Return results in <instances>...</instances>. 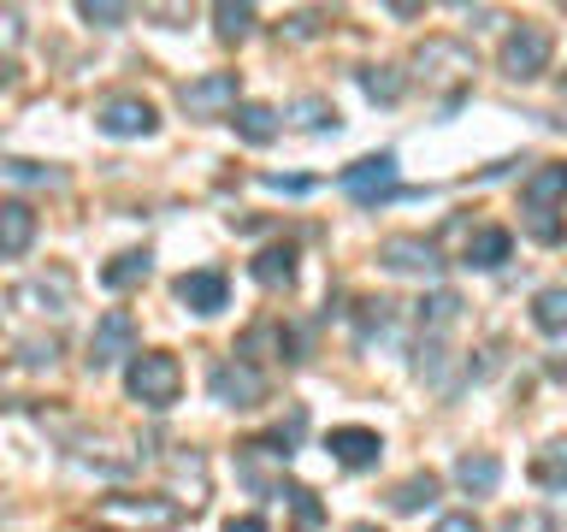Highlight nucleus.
<instances>
[{
    "mask_svg": "<svg viewBox=\"0 0 567 532\" xmlns=\"http://www.w3.org/2000/svg\"><path fill=\"white\" fill-rule=\"evenodd\" d=\"M184 521V509L166 497H101L95 503V526L101 532H166Z\"/></svg>",
    "mask_w": 567,
    "mask_h": 532,
    "instance_id": "1",
    "label": "nucleus"
},
{
    "mask_svg": "<svg viewBox=\"0 0 567 532\" xmlns=\"http://www.w3.org/2000/svg\"><path fill=\"white\" fill-rule=\"evenodd\" d=\"M124 390H131L142 408H172L177 390H184V367H177V355L148 349V355H136V361L124 367Z\"/></svg>",
    "mask_w": 567,
    "mask_h": 532,
    "instance_id": "2",
    "label": "nucleus"
},
{
    "mask_svg": "<svg viewBox=\"0 0 567 532\" xmlns=\"http://www.w3.org/2000/svg\"><path fill=\"white\" fill-rule=\"evenodd\" d=\"M243 95V83H237V71H207V78H195L177 89V106H184L189 119H219V113H237V101Z\"/></svg>",
    "mask_w": 567,
    "mask_h": 532,
    "instance_id": "3",
    "label": "nucleus"
},
{
    "mask_svg": "<svg viewBox=\"0 0 567 532\" xmlns=\"http://www.w3.org/2000/svg\"><path fill=\"white\" fill-rule=\"evenodd\" d=\"M207 390H213V402H225V408H255L266 402V379H260V367H248L243 355L237 361H219L207 372Z\"/></svg>",
    "mask_w": 567,
    "mask_h": 532,
    "instance_id": "4",
    "label": "nucleus"
},
{
    "mask_svg": "<svg viewBox=\"0 0 567 532\" xmlns=\"http://www.w3.org/2000/svg\"><path fill=\"white\" fill-rule=\"evenodd\" d=\"M124 355L136 361V319L124 308H106L95 319V337H89V367H118Z\"/></svg>",
    "mask_w": 567,
    "mask_h": 532,
    "instance_id": "5",
    "label": "nucleus"
},
{
    "mask_svg": "<svg viewBox=\"0 0 567 532\" xmlns=\"http://www.w3.org/2000/svg\"><path fill=\"white\" fill-rule=\"evenodd\" d=\"M503 71L514 83H532V78H544L549 71V30L544 24H520L503 42Z\"/></svg>",
    "mask_w": 567,
    "mask_h": 532,
    "instance_id": "6",
    "label": "nucleus"
},
{
    "mask_svg": "<svg viewBox=\"0 0 567 532\" xmlns=\"http://www.w3.org/2000/svg\"><path fill=\"white\" fill-rule=\"evenodd\" d=\"M343 184V195L349 202H361V207H372L379 195H390L396 190V154H367V160H354V166L337 177Z\"/></svg>",
    "mask_w": 567,
    "mask_h": 532,
    "instance_id": "7",
    "label": "nucleus"
},
{
    "mask_svg": "<svg viewBox=\"0 0 567 532\" xmlns=\"http://www.w3.org/2000/svg\"><path fill=\"white\" fill-rule=\"evenodd\" d=\"M326 450H331L337 468H372V461L384 456V438L372 432V426H331Z\"/></svg>",
    "mask_w": 567,
    "mask_h": 532,
    "instance_id": "8",
    "label": "nucleus"
},
{
    "mask_svg": "<svg viewBox=\"0 0 567 532\" xmlns=\"http://www.w3.org/2000/svg\"><path fill=\"white\" fill-rule=\"evenodd\" d=\"M95 124H101L106 136H154L159 119H154V106L142 101V95H113V101L95 113Z\"/></svg>",
    "mask_w": 567,
    "mask_h": 532,
    "instance_id": "9",
    "label": "nucleus"
},
{
    "mask_svg": "<svg viewBox=\"0 0 567 532\" xmlns=\"http://www.w3.org/2000/svg\"><path fill=\"white\" fill-rule=\"evenodd\" d=\"M379 266H390V273H425L432 278L437 273V248L425 243V237H384L379 243Z\"/></svg>",
    "mask_w": 567,
    "mask_h": 532,
    "instance_id": "10",
    "label": "nucleus"
},
{
    "mask_svg": "<svg viewBox=\"0 0 567 532\" xmlns=\"http://www.w3.org/2000/svg\"><path fill=\"white\" fill-rule=\"evenodd\" d=\"M520 202L526 213H556V202H567V160H544L520 184Z\"/></svg>",
    "mask_w": 567,
    "mask_h": 532,
    "instance_id": "11",
    "label": "nucleus"
},
{
    "mask_svg": "<svg viewBox=\"0 0 567 532\" xmlns=\"http://www.w3.org/2000/svg\"><path fill=\"white\" fill-rule=\"evenodd\" d=\"M177 301H184V308H195V314H219L225 301H230V284H225V273H184L177 278Z\"/></svg>",
    "mask_w": 567,
    "mask_h": 532,
    "instance_id": "12",
    "label": "nucleus"
},
{
    "mask_svg": "<svg viewBox=\"0 0 567 532\" xmlns=\"http://www.w3.org/2000/svg\"><path fill=\"white\" fill-rule=\"evenodd\" d=\"M30 237H35V213H30V202H7V207H0V255L18 260V255L30 248Z\"/></svg>",
    "mask_w": 567,
    "mask_h": 532,
    "instance_id": "13",
    "label": "nucleus"
},
{
    "mask_svg": "<svg viewBox=\"0 0 567 532\" xmlns=\"http://www.w3.org/2000/svg\"><path fill=\"white\" fill-rule=\"evenodd\" d=\"M230 124H237V136L255 142V149H266V142L278 136V113H272L266 101H243L237 113H230Z\"/></svg>",
    "mask_w": 567,
    "mask_h": 532,
    "instance_id": "14",
    "label": "nucleus"
},
{
    "mask_svg": "<svg viewBox=\"0 0 567 532\" xmlns=\"http://www.w3.org/2000/svg\"><path fill=\"white\" fill-rule=\"evenodd\" d=\"M508 248H514L508 231H503V225H485V231H473V237H467V266L491 273V266H503V260H508Z\"/></svg>",
    "mask_w": 567,
    "mask_h": 532,
    "instance_id": "15",
    "label": "nucleus"
},
{
    "mask_svg": "<svg viewBox=\"0 0 567 532\" xmlns=\"http://www.w3.org/2000/svg\"><path fill=\"white\" fill-rule=\"evenodd\" d=\"M148 266H154L148 248H124V255H113L101 266V284H106V290H131V284L148 278Z\"/></svg>",
    "mask_w": 567,
    "mask_h": 532,
    "instance_id": "16",
    "label": "nucleus"
},
{
    "mask_svg": "<svg viewBox=\"0 0 567 532\" xmlns=\"http://www.w3.org/2000/svg\"><path fill=\"white\" fill-rule=\"evenodd\" d=\"M532 326L549 331V337L567 331V284H549V290L532 296Z\"/></svg>",
    "mask_w": 567,
    "mask_h": 532,
    "instance_id": "17",
    "label": "nucleus"
},
{
    "mask_svg": "<svg viewBox=\"0 0 567 532\" xmlns=\"http://www.w3.org/2000/svg\"><path fill=\"white\" fill-rule=\"evenodd\" d=\"M255 278L266 284V290H290V284H296V255H290V248H260V255H255Z\"/></svg>",
    "mask_w": 567,
    "mask_h": 532,
    "instance_id": "18",
    "label": "nucleus"
},
{
    "mask_svg": "<svg viewBox=\"0 0 567 532\" xmlns=\"http://www.w3.org/2000/svg\"><path fill=\"white\" fill-rule=\"evenodd\" d=\"M455 479H461V491H496V479H503V461L496 456H461L455 461Z\"/></svg>",
    "mask_w": 567,
    "mask_h": 532,
    "instance_id": "19",
    "label": "nucleus"
},
{
    "mask_svg": "<svg viewBox=\"0 0 567 532\" xmlns=\"http://www.w3.org/2000/svg\"><path fill=\"white\" fill-rule=\"evenodd\" d=\"M361 89H367V101L396 106V101H402V89H408V78H402L396 65H367V71H361Z\"/></svg>",
    "mask_w": 567,
    "mask_h": 532,
    "instance_id": "20",
    "label": "nucleus"
},
{
    "mask_svg": "<svg viewBox=\"0 0 567 532\" xmlns=\"http://www.w3.org/2000/svg\"><path fill=\"white\" fill-rule=\"evenodd\" d=\"M437 497V473H414V479H402L396 491H390V509L396 514H414V509H425Z\"/></svg>",
    "mask_w": 567,
    "mask_h": 532,
    "instance_id": "21",
    "label": "nucleus"
},
{
    "mask_svg": "<svg viewBox=\"0 0 567 532\" xmlns=\"http://www.w3.org/2000/svg\"><path fill=\"white\" fill-rule=\"evenodd\" d=\"M213 24H219V42H243L248 30H255V7H213Z\"/></svg>",
    "mask_w": 567,
    "mask_h": 532,
    "instance_id": "22",
    "label": "nucleus"
},
{
    "mask_svg": "<svg viewBox=\"0 0 567 532\" xmlns=\"http://www.w3.org/2000/svg\"><path fill=\"white\" fill-rule=\"evenodd\" d=\"M455 314H461V296H455V290H437L432 301H420V326H425V331L455 326Z\"/></svg>",
    "mask_w": 567,
    "mask_h": 532,
    "instance_id": "23",
    "label": "nucleus"
},
{
    "mask_svg": "<svg viewBox=\"0 0 567 532\" xmlns=\"http://www.w3.org/2000/svg\"><path fill=\"white\" fill-rule=\"evenodd\" d=\"M60 355V337H18V361L24 367H53Z\"/></svg>",
    "mask_w": 567,
    "mask_h": 532,
    "instance_id": "24",
    "label": "nucleus"
},
{
    "mask_svg": "<svg viewBox=\"0 0 567 532\" xmlns=\"http://www.w3.org/2000/svg\"><path fill=\"white\" fill-rule=\"evenodd\" d=\"M532 479H538V485L567 491V456H561V450H544L538 461H532Z\"/></svg>",
    "mask_w": 567,
    "mask_h": 532,
    "instance_id": "25",
    "label": "nucleus"
},
{
    "mask_svg": "<svg viewBox=\"0 0 567 532\" xmlns=\"http://www.w3.org/2000/svg\"><path fill=\"white\" fill-rule=\"evenodd\" d=\"M296 119L308 124V131H326V124H331V131H337V113H331V106L319 101V95H308V101H296Z\"/></svg>",
    "mask_w": 567,
    "mask_h": 532,
    "instance_id": "26",
    "label": "nucleus"
},
{
    "mask_svg": "<svg viewBox=\"0 0 567 532\" xmlns=\"http://www.w3.org/2000/svg\"><path fill=\"white\" fill-rule=\"evenodd\" d=\"M7 177L12 184H60V172H42L35 160H7Z\"/></svg>",
    "mask_w": 567,
    "mask_h": 532,
    "instance_id": "27",
    "label": "nucleus"
},
{
    "mask_svg": "<svg viewBox=\"0 0 567 532\" xmlns=\"http://www.w3.org/2000/svg\"><path fill=\"white\" fill-rule=\"evenodd\" d=\"M526 231H532V237H538V243H561V237H567L556 213H526Z\"/></svg>",
    "mask_w": 567,
    "mask_h": 532,
    "instance_id": "28",
    "label": "nucleus"
},
{
    "mask_svg": "<svg viewBox=\"0 0 567 532\" xmlns=\"http://www.w3.org/2000/svg\"><path fill=\"white\" fill-rule=\"evenodd\" d=\"M78 12L89 18V24H106V30H113V24H124V18H131V7H95V0H83Z\"/></svg>",
    "mask_w": 567,
    "mask_h": 532,
    "instance_id": "29",
    "label": "nucleus"
},
{
    "mask_svg": "<svg viewBox=\"0 0 567 532\" xmlns=\"http://www.w3.org/2000/svg\"><path fill=\"white\" fill-rule=\"evenodd\" d=\"M284 497H290V503H296V514H301V521H308V526L319 521V514H326V509L313 503V491H308V485H290V491H284Z\"/></svg>",
    "mask_w": 567,
    "mask_h": 532,
    "instance_id": "30",
    "label": "nucleus"
},
{
    "mask_svg": "<svg viewBox=\"0 0 567 532\" xmlns=\"http://www.w3.org/2000/svg\"><path fill=\"white\" fill-rule=\"evenodd\" d=\"M503 532H549V521H544V514H508Z\"/></svg>",
    "mask_w": 567,
    "mask_h": 532,
    "instance_id": "31",
    "label": "nucleus"
},
{
    "mask_svg": "<svg viewBox=\"0 0 567 532\" xmlns=\"http://www.w3.org/2000/svg\"><path fill=\"white\" fill-rule=\"evenodd\" d=\"M266 190H284V195H308L313 177H266Z\"/></svg>",
    "mask_w": 567,
    "mask_h": 532,
    "instance_id": "32",
    "label": "nucleus"
},
{
    "mask_svg": "<svg viewBox=\"0 0 567 532\" xmlns=\"http://www.w3.org/2000/svg\"><path fill=\"white\" fill-rule=\"evenodd\" d=\"M225 532H266V521H260V514H230Z\"/></svg>",
    "mask_w": 567,
    "mask_h": 532,
    "instance_id": "33",
    "label": "nucleus"
},
{
    "mask_svg": "<svg viewBox=\"0 0 567 532\" xmlns=\"http://www.w3.org/2000/svg\"><path fill=\"white\" fill-rule=\"evenodd\" d=\"M437 532H478V521H473V514H443Z\"/></svg>",
    "mask_w": 567,
    "mask_h": 532,
    "instance_id": "34",
    "label": "nucleus"
},
{
    "mask_svg": "<svg viewBox=\"0 0 567 532\" xmlns=\"http://www.w3.org/2000/svg\"><path fill=\"white\" fill-rule=\"evenodd\" d=\"M354 532H379V526H354Z\"/></svg>",
    "mask_w": 567,
    "mask_h": 532,
    "instance_id": "35",
    "label": "nucleus"
}]
</instances>
